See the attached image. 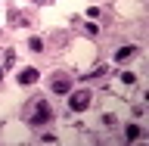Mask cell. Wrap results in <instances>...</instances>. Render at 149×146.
Returning <instances> with one entry per match:
<instances>
[{
    "instance_id": "obj_1",
    "label": "cell",
    "mask_w": 149,
    "mask_h": 146,
    "mask_svg": "<svg viewBox=\"0 0 149 146\" xmlns=\"http://www.w3.org/2000/svg\"><path fill=\"white\" fill-rule=\"evenodd\" d=\"M50 118H53L50 100H47V96H34V100H31V112L25 115V121L31 124V128H44V124H47Z\"/></svg>"
},
{
    "instance_id": "obj_2",
    "label": "cell",
    "mask_w": 149,
    "mask_h": 146,
    "mask_svg": "<svg viewBox=\"0 0 149 146\" xmlns=\"http://www.w3.org/2000/svg\"><path fill=\"white\" fill-rule=\"evenodd\" d=\"M90 100H93V96H90L87 90H78V93L68 96V109H72V112H84L87 106H90Z\"/></svg>"
},
{
    "instance_id": "obj_3",
    "label": "cell",
    "mask_w": 149,
    "mask_h": 146,
    "mask_svg": "<svg viewBox=\"0 0 149 146\" xmlns=\"http://www.w3.org/2000/svg\"><path fill=\"white\" fill-rule=\"evenodd\" d=\"M134 56H137V47H134V44H124V47L115 50V62H127V59H134Z\"/></svg>"
},
{
    "instance_id": "obj_4",
    "label": "cell",
    "mask_w": 149,
    "mask_h": 146,
    "mask_svg": "<svg viewBox=\"0 0 149 146\" xmlns=\"http://www.w3.org/2000/svg\"><path fill=\"white\" fill-rule=\"evenodd\" d=\"M53 93H72V78H65V75H59V78H53Z\"/></svg>"
},
{
    "instance_id": "obj_5",
    "label": "cell",
    "mask_w": 149,
    "mask_h": 146,
    "mask_svg": "<svg viewBox=\"0 0 149 146\" xmlns=\"http://www.w3.org/2000/svg\"><path fill=\"white\" fill-rule=\"evenodd\" d=\"M37 78H40L37 68H22V72H19V84H22V87H25V84H34Z\"/></svg>"
},
{
    "instance_id": "obj_6",
    "label": "cell",
    "mask_w": 149,
    "mask_h": 146,
    "mask_svg": "<svg viewBox=\"0 0 149 146\" xmlns=\"http://www.w3.org/2000/svg\"><path fill=\"white\" fill-rule=\"evenodd\" d=\"M140 134H143V131H140V124H127V131H124V137H127V140H137Z\"/></svg>"
},
{
    "instance_id": "obj_7",
    "label": "cell",
    "mask_w": 149,
    "mask_h": 146,
    "mask_svg": "<svg viewBox=\"0 0 149 146\" xmlns=\"http://www.w3.org/2000/svg\"><path fill=\"white\" fill-rule=\"evenodd\" d=\"M84 31H87V34H100V25H96V19H87V22H84Z\"/></svg>"
},
{
    "instance_id": "obj_8",
    "label": "cell",
    "mask_w": 149,
    "mask_h": 146,
    "mask_svg": "<svg viewBox=\"0 0 149 146\" xmlns=\"http://www.w3.org/2000/svg\"><path fill=\"white\" fill-rule=\"evenodd\" d=\"M28 50H31V53H40V50H44V41H40V37H31V41H28Z\"/></svg>"
},
{
    "instance_id": "obj_9",
    "label": "cell",
    "mask_w": 149,
    "mask_h": 146,
    "mask_svg": "<svg viewBox=\"0 0 149 146\" xmlns=\"http://www.w3.org/2000/svg\"><path fill=\"white\" fill-rule=\"evenodd\" d=\"M106 72H109V68H106V65H100V68H93L90 75H81V78H87V81H90V78H102Z\"/></svg>"
},
{
    "instance_id": "obj_10",
    "label": "cell",
    "mask_w": 149,
    "mask_h": 146,
    "mask_svg": "<svg viewBox=\"0 0 149 146\" xmlns=\"http://www.w3.org/2000/svg\"><path fill=\"white\" fill-rule=\"evenodd\" d=\"M121 81H124V84H134V81H137V75H134V72H124V75H121Z\"/></svg>"
},
{
    "instance_id": "obj_11",
    "label": "cell",
    "mask_w": 149,
    "mask_h": 146,
    "mask_svg": "<svg viewBox=\"0 0 149 146\" xmlns=\"http://www.w3.org/2000/svg\"><path fill=\"white\" fill-rule=\"evenodd\" d=\"M102 124L106 128H115V115H102Z\"/></svg>"
},
{
    "instance_id": "obj_12",
    "label": "cell",
    "mask_w": 149,
    "mask_h": 146,
    "mask_svg": "<svg viewBox=\"0 0 149 146\" xmlns=\"http://www.w3.org/2000/svg\"><path fill=\"white\" fill-rule=\"evenodd\" d=\"M87 19H100V6H90V9H87Z\"/></svg>"
},
{
    "instance_id": "obj_13",
    "label": "cell",
    "mask_w": 149,
    "mask_h": 146,
    "mask_svg": "<svg viewBox=\"0 0 149 146\" xmlns=\"http://www.w3.org/2000/svg\"><path fill=\"white\" fill-rule=\"evenodd\" d=\"M34 3H40V6H44V3H50V0H34Z\"/></svg>"
},
{
    "instance_id": "obj_14",
    "label": "cell",
    "mask_w": 149,
    "mask_h": 146,
    "mask_svg": "<svg viewBox=\"0 0 149 146\" xmlns=\"http://www.w3.org/2000/svg\"><path fill=\"white\" fill-rule=\"evenodd\" d=\"M0 81H3V68H0Z\"/></svg>"
}]
</instances>
